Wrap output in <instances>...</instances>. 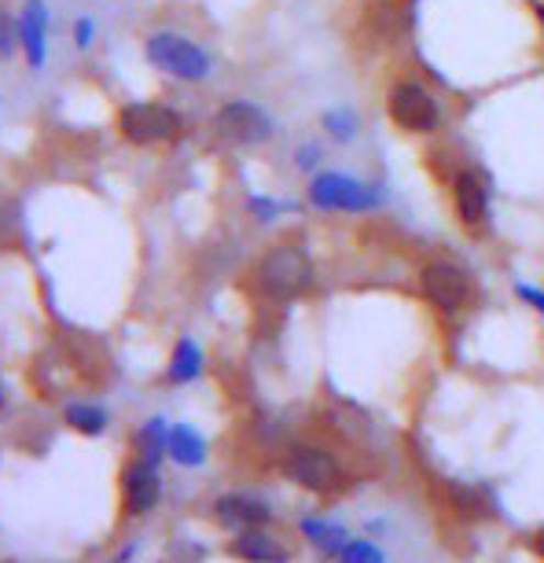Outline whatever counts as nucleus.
Wrapping results in <instances>:
<instances>
[{
  "label": "nucleus",
  "mask_w": 544,
  "mask_h": 563,
  "mask_svg": "<svg viewBox=\"0 0 544 563\" xmlns=\"http://www.w3.org/2000/svg\"><path fill=\"white\" fill-rule=\"evenodd\" d=\"M258 288L269 295V299H302V295L313 291L317 284V269L313 262H309V254L302 247H295V243H280V247H273L265 258L258 262Z\"/></svg>",
  "instance_id": "nucleus-1"
},
{
  "label": "nucleus",
  "mask_w": 544,
  "mask_h": 563,
  "mask_svg": "<svg viewBox=\"0 0 544 563\" xmlns=\"http://www.w3.org/2000/svg\"><path fill=\"white\" fill-rule=\"evenodd\" d=\"M144 56L155 70L169 74L177 81H207L213 74V59L207 56V48H199L196 41L174 30H158L144 41Z\"/></svg>",
  "instance_id": "nucleus-2"
},
{
  "label": "nucleus",
  "mask_w": 544,
  "mask_h": 563,
  "mask_svg": "<svg viewBox=\"0 0 544 563\" xmlns=\"http://www.w3.org/2000/svg\"><path fill=\"white\" fill-rule=\"evenodd\" d=\"M387 114L390 122L404 133H434L442 125V103L426 85L420 81H398L387 92Z\"/></svg>",
  "instance_id": "nucleus-3"
},
{
  "label": "nucleus",
  "mask_w": 544,
  "mask_h": 563,
  "mask_svg": "<svg viewBox=\"0 0 544 563\" xmlns=\"http://www.w3.org/2000/svg\"><path fill=\"white\" fill-rule=\"evenodd\" d=\"M185 130L180 114L166 103H152V100H136L125 103L119 111V133L136 147H152V144H166Z\"/></svg>",
  "instance_id": "nucleus-4"
},
{
  "label": "nucleus",
  "mask_w": 544,
  "mask_h": 563,
  "mask_svg": "<svg viewBox=\"0 0 544 563\" xmlns=\"http://www.w3.org/2000/svg\"><path fill=\"white\" fill-rule=\"evenodd\" d=\"M309 203L317 210H354V214H365V210L382 207V192L349 174L327 169V174H317L309 180Z\"/></svg>",
  "instance_id": "nucleus-5"
},
{
  "label": "nucleus",
  "mask_w": 544,
  "mask_h": 563,
  "mask_svg": "<svg viewBox=\"0 0 544 563\" xmlns=\"http://www.w3.org/2000/svg\"><path fill=\"white\" fill-rule=\"evenodd\" d=\"M213 133L225 144L254 147L273 136V119L265 114V108L251 100H229L225 108H218V114H213Z\"/></svg>",
  "instance_id": "nucleus-6"
},
{
  "label": "nucleus",
  "mask_w": 544,
  "mask_h": 563,
  "mask_svg": "<svg viewBox=\"0 0 544 563\" xmlns=\"http://www.w3.org/2000/svg\"><path fill=\"white\" fill-rule=\"evenodd\" d=\"M423 299L442 313H460L471 302V276L453 262H426L420 273Z\"/></svg>",
  "instance_id": "nucleus-7"
},
{
  "label": "nucleus",
  "mask_w": 544,
  "mask_h": 563,
  "mask_svg": "<svg viewBox=\"0 0 544 563\" xmlns=\"http://www.w3.org/2000/svg\"><path fill=\"white\" fill-rule=\"evenodd\" d=\"M284 472H287V479L298 483L309 494H332L338 490V483H343V472H338L335 456L327 450H317V445H298V450H291Z\"/></svg>",
  "instance_id": "nucleus-8"
},
{
  "label": "nucleus",
  "mask_w": 544,
  "mask_h": 563,
  "mask_svg": "<svg viewBox=\"0 0 544 563\" xmlns=\"http://www.w3.org/2000/svg\"><path fill=\"white\" fill-rule=\"evenodd\" d=\"M158 497H163V475H158V464L152 461H133L125 464L122 472V505L130 516H144L152 512L158 505Z\"/></svg>",
  "instance_id": "nucleus-9"
},
{
  "label": "nucleus",
  "mask_w": 544,
  "mask_h": 563,
  "mask_svg": "<svg viewBox=\"0 0 544 563\" xmlns=\"http://www.w3.org/2000/svg\"><path fill=\"white\" fill-rule=\"evenodd\" d=\"M19 45L34 70L45 67L48 59V4L45 0H23L19 8Z\"/></svg>",
  "instance_id": "nucleus-10"
},
{
  "label": "nucleus",
  "mask_w": 544,
  "mask_h": 563,
  "mask_svg": "<svg viewBox=\"0 0 544 563\" xmlns=\"http://www.w3.org/2000/svg\"><path fill=\"white\" fill-rule=\"evenodd\" d=\"M453 203H456V214L467 229H478L489 214V188L486 180L475 174V169H460L453 177Z\"/></svg>",
  "instance_id": "nucleus-11"
},
{
  "label": "nucleus",
  "mask_w": 544,
  "mask_h": 563,
  "mask_svg": "<svg viewBox=\"0 0 544 563\" xmlns=\"http://www.w3.org/2000/svg\"><path fill=\"white\" fill-rule=\"evenodd\" d=\"M229 552L236 560H247V563H291V552H287L284 541L265 534L262 527L240 530L236 541L229 545Z\"/></svg>",
  "instance_id": "nucleus-12"
},
{
  "label": "nucleus",
  "mask_w": 544,
  "mask_h": 563,
  "mask_svg": "<svg viewBox=\"0 0 544 563\" xmlns=\"http://www.w3.org/2000/svg\"><path fill=\"white\" fill-rule=\"evenodd\" d=\"M218 519L232 530H251V527H265L269 523V505L258 501V497H247V494H229L213 505Z\"/></svg>",
  "instance_id": "nucleus-13"
},
{
  "label": "nucleus",
  "mask_w": 544,
  "mask_h": 563,
  "mask_svg": "<svg viewBox=\"0 0 544 563\" xmlns=\"http://www.w3.org/2000/svg\"><path fill=\"white\" fill-rule=\"evenodd\" d=\"M169 456L185 467H196L207 461V442H202V434L196 428L177 423V428H169Z\"/></svg>",
  "instance_id": "nucleus-14"
},
{
  "label": "nucleus",
  "mask_w": 544,
  "mask_h": 563,
  "mask_svg": "<svg viewBox=\"0 0 544 563\" xmlns=\"http://www.w3.org/2000/svg\"><path fill=\"white\" fill-rule=\"evenodd\" d=\"M199 372H202V350L196 346V339H180L166 368L169 384H191V379H199Z\"/></svg>",
  "instance_id": "nucleus-15"
},
{
  "label": "nucleus",
  "mask_w": 544,
  "mask_h": 563,
  "mask_svg": "<svg viewBox=\"0 0 544 563\" xmlns=\"http://www.w3.org/2000/svg\"><path fill=\"white\" fill-rule=\"evenodd\" d=\"M136 450H141L144 461L158 464L163 461V453H169V428L166 420H147L141 434H136Z\"/></svg>",
  "instance_id": "nucleus-16"
},
{
  "label": "nucleus",
  "mask_w": 544,
  "mask_h": 563,
  "mask_svg": "<svg viewBox=\"0 0 544 563\" xmlns=\"http://www.w3.org/2000/svg\"><path fill=\"white\" fill-rule=\"evenodd\" d=\"M302 534L313 541V545L320 552H327V556H338V549L346 545L349 534L343 527H335V523H320V519H306L302 523Z\"/></svg>",
  "instance_id": "nucleus-17"
},
{
  "label": "nucleus",
  "mask_w": 544,
  "mask_h": 563,
  "mask_svg": "<svg viewBox=\"0 0 544 563\" xmlns=\"http://www.w3.org/2000/svg\"><path fill=\"white\" fill-rule=\"evenodd\" d=\"M67 423L74 431L81 434H103L107 431V412L100 406H81V401H74V406H67Z\"/></svg>",
  "instance_id": "nucleus-18"
},
{
  "label": "nucleus",
  "mask_w": 544,
  "mask_h": 563,
  "mask_svg": "<svg viewBox=\"0 0 544 563\" xmlns=\"http://www.w3.org/2000/svg\"><path fill=\"white\" fill-rule=\"evenodd\" d=\"M15 52H23V45H19V19L0 8V63H8Z\"/></svg>",
  "instance_id": "nucleus-19"
},
{
  "label": "nucleus",
  "mask_w": 544,
  "mask_h": 563,
  "mask_svg": "<svg viewBox=\"0 0 544 563\" xmlns=\"http://www.w3.org/2000/svg\"><path fill=\"white\" fill-rule=\"evenodd\" d=\"M338 563H382V552L371 545V541H360V538H349L343 549H338Z\"/></svg>",
  "instance_id": "nucleus-20"
},
{
  "label": "nucleus",
  "mask_w": 544,
  "mask_h": 563,
  "mask_svg": "<svg viewBox=\"0 0 544 563\" xmlns=\"http://www.w3.org/2000/svg\"><path fill=\"white\" fill-rule=\"evenodd\" d=\"M324 125H327V133H332L335 141H349V136H354V119H349V111H327Z\"/></svg>",
  "instance_id": "nucleus-21"
},
{
  "label": "nucleus",
  "mask_w": 544,
  "mask_h": 563,
  "mask_svg": "<svg viewBox=\"0 0 544 563\" xmlns=\"http://www.w3.org/2000/svg\"><path fill=\"white\" fill-rule=\"evenodd\" d=\"M247 207H251V214L258 221H273L280 210H287V203H276V199H269V196H251Z\"/></svg>",
  "instance_id": "nucleus-22"
},
{
  "label": "nucleus",
  "mask_w": 544,
  "mask_h": 563,
  "mask_svg": "<svg viewBox=\"0 0 544 563\" xmlns=\"http://www.w3.org/2000/svg\"><path fill=\"white\" fill-rule=\"evenodd\" d=\"M96 41V19L92 15H81L78 23H74V48L78 52H89Z\"/></svg>",
  "instance_id": "nucleus-23"
},
{
  "label": "nucleus",
  "mask_w": 544,
  "mask_h": 563,
  "mask_svg": "<svg viewBox=\"0 0 544 563\" xmlns=\"http://www.w3.org/2000/svg\"><path fill=\"white\" fill-rule=\"evenodd\" d=\"M519 299H526L533 310L537 313H544V291H537V288H530V284H519Z\"/></svg>",
  "instance_id": "nucleus-24"
},
{
  "label": "nucleus",
  "mask_w": 544,
  "mask_h": 563,
  "mask_svg": "<svg viewBox=\"0 0 544 563\" xmlns=\"http://www.w3.org/2000/svg\"><path fill=\"white\" fill-rule=\"evenodd\" d=\"M298 169H313L317 166V158H320V152H317V147L313 144H306V147H298Z\"/></svg>",
  "instance_id": "nucleus-25"
},
{
  "label": "nucleus",
  "mask_w": 544,
  "mask_h": 563,
  "mask_svg": "<svg viewBox=\"0 0 544 563\" xmlns=\"http://www.w3.org/2000/svg\"><path fill=\"white\" fill-rule=\"evenodd\" d=\"M530 549H533V552H537V556L544 560V530H537V534H533V538H530Z\"/></svg>",
  "instance_id": "nucleus-26"
},
{
  "label": "nucleus",
  "mask_w": 544,
  "mask_h": 563,
  "mask_svg": "<svg viewBox=\"0 0 544 563\" xmlns=\"http://www.w3.org/2000/svg\"><path fill=\"white\" fill-rule=\"evenodd\" d=\"M537 15H541V23H544V4H541V8H537Z\"/></svg>",
  "instance_id": "nucleus-27"
},
{
  "label": "nucleus",
  "mask_w": 544,
  "mask_h": 563,
  "mask_svg": "<svg viewBox=\"0 0 544 563\" xmlns=\"http://www.w3.org/2000/svg\"><path fill=\"white\" fill-rule=\"evenodd\" d=\"M0 409H4V390H0Z\"/></svg>",
  "instance_id": "nucleus-28"
}]
</instances>
